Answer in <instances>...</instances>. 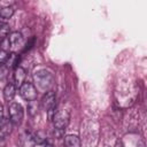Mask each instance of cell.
Returning a JSON list of instances; mask_svg holds the SVG:
<instances>
[{
    "label": "cell",
    "mask_w": 147,
    "mask_h": 147,
    "mask_svg": "<svg viewBox=\"0 0 147 147\" xmlns=\"http://www.w3.org/2000/svg\"><path fill=\"white\" fill-rule=\"evenodd\" d=\"M33 79H34L37 87L44 92L49 91V88L52 87V85L54 83L53 74L46 69H40V70L36 71L33 75Z\"/></svg>",
    "instance_id": "cell-1"
},
{
    "label": "cell",
    "mask_w": 147,
    "mask_h": 147,
    "mask_svg": "<svg viewBox=\"0 0 147 147\" xmlns=\"http://www.w3.org/2000/svg\"><path fill=\"white\" fill-rule=\"evenodd\" d=\"M55 105H56V96H55V93L53 91H47L42 99H41V106L44 107V109L46 111H48V116L49 118L52 119L53 118V115L55 113Z\"/></svg>",
    "instance_id": "cell-2"
},
{
    "label": "cell",
    "mask_w": 147,
    "mask_h": 147,
    "mask_svg": "<svg viewBox=\"0 0 147 147\" xmlns=\"http://www.w3.org/2000/svg\"><path fill=\"white\" fill-rule=\"evenodd\" d=\"M53 122H54V126L57 130H64L69 123L70 119V115L69 111L65 109H59L54 113L53 115Z\"/></svg>",
    "instance_id": "cell-3"
},
{
    "label": "cell",
    "mask_w": 147,
    "mask_h": 147,
    "mask_svg": "<svg viewBox=\"0 0 147 147\" xmlns=\"http://www.w3.org/2000/svg\"><path fill=\"white\" fill-rule=\"evenodd\" d=\"M9 118L10 122L15 125H20L23 121V116H24V110L23 107L18 103V102H11L9 105Z\"/></svg>",
    "instance_id": "cell-4"
},
{
    "label": "cell",
    "mask_w": 147,
    "mask_h": 147,
    "mask_svg": "<svg viewBox=\"0 0 147 147\" xmlns=\"http://www.w3.org/2000/svg\"><path fill=\"white\" fill-rule=\"evenodd\" d=\"M20 94L24 100L30 102L37 99V88L32 83L24 82L20 87Z\"/></svg>",
    "instance_id": "cell-5"
},
{
    "label": "cell",
    "mask_w": 147,
    "mask_h": 147,
    "mask_svg": "<svg viewBox=\"0 0 147 147\" xmlns=\"http://www.w3.org/2000/svg\"><path fill=\"white\" fill-rule=\"evenodd\" d=\"M13 123L10 122V119L5 118L3 116L0 117V137H6L11 132V125Z\"/></svg>",
    "instance_id": "cell-6"
},
{
    "label": "cell",
    "mask_w": 147,
    "mask_h": 147,
    "mask_svg": "<svg viewBox=\"0 0 147 147\" xmlns=\"http://www.w3.org/2000/svg\"><path fill=\"white\" fill-rule=\"evenodd\" d=\"M25 76H26L25 70L22 67H17L15 69V71H14V82H15L14 85L17 86V87H21V85L24 83Z\"/></svg>",
    "instance_id": "cell-7"
},
{
    "label": "cell",
    "mask_w": 147,
    "mask_h": 147,
    "mask_svg": "<svg viewBox=\"0 0 147 147\" xmlns=\"http://www.w3.org/2000/svg\"><path fill=\"white\" fill-rule=\"evenodd\" d=\"M8 38H9V41H10V45H11V49L13 48H16L18 46H21L23 44V37L20 32H11L8 34Z\"/></svg>",
    "instance_id": "cell-8"
},
{
    "label": "cell",
    "mask_w": 147,
    "mask_h": 147,
    "mask_svg": "<svg viewBox=\"0 0 147 147\" xmlns=\"http://www.w3.org/2000/svg\"><path fill=\"white\" fill-rule=\"evenodd\" d=\"M64 146L65 147H82L80 139L77 136L68 134L64 137Z\"/></svg>",
    "instance_id": "cell-9"
},
{
    "label": "cell",
    "mask_w": 147,
    "mask_h": 147,
    "mask_svg": "<svg viewBox=\"0 0 147 147\" xmlns=\"http://www.w3.org/2000/svg\"><path fill=\"white\" fill-rule=\"evenodd\" d=\"M15 94H16V87H15V85L11 84V83L7 84L6 87L3 88V98H5V100L8 101V102L11 101L14 99Z\"/></svg>",
    "instance_id": "cell-10"
},
{
    "label": "cell",
    "mask_w": 147,
    "mask_h": 147,
    "mask_svg": "<svg viewBox=\"0 0 147 147\" xmlns=\"http://www.w3.org/2000/svg\"><path fill=\"white\" fill-rule=\"evenodd\" d=\"M18 62H20V55H17L16 53H11L8 55V57L5 62V65L8 69H13V68L16 69L18 67Z\"/></svg>",
    "instance_id": "cell-11"
},
{
    "label": "cell",
    "mask_w": 147,
    "mask_h": 147,
    "mask_svg": "<svg viewBox=\"0 0 147 147\" xmlns=\"http://www.w3.org/2000/svg\"><path fill=\"white\" fill-rule=\"evenodd\" d=\"M31 138H32V141H33L34 144H37V145H42V144H45V142H46V139H47L46 133H45V131H42V130H38L37 132H34V133L31 136Z\"/></svg>",
    "instance_id": "cell-12"
},
{
    "label": "cell",
    "mask_w": 147,
    "mask_h": 147,
    "mask_svg": "<svg viewBox=\"0 0 147 147\" xmlns=\"http://www.w3.org/2000/svg\"><path fill=\"white\" fill-rule=\"evenodd\" d=\"M14 14V9L9 6H5V7H0V20H8L13 16Z\"/></svg>",
    "instance_id": "cell-13"
},
{
    "label": "cell",
    "mask_w": 147,
    "mask_h": 147,
    "mask_svg": "<svg viewBox=\"0 0 147 147\" xmlns=\"http://www.w3.org/2000/svg\"><path fill=\"white\" fill-rule=\"evenodd\" d=\"M0 47H1V51H5V52H8L9 49H11V45H10L8 36L0 40Z\"/></svg>",
    "instance_id": "cell-14"
},
{
    "label": "cell",
    "mask_w": 147,
    "mask_h": 147,
    "mask_svg": "<svg viewBox=\"0 0 147 147\" xmlns=\"http://www.w3.org/2000/svg\"><path fill=\"white\" fill-rule=\"evenodd\" d=\"M9 31H10V29H9V25L7 23H0V37H1V39L7 37L9 34Z\"/></svg>",
    "instance_id": "cell-15"
},
{
    "label": "cell",
    "mask_w": 147,
    "mask_h": 147,
    "mask_svg": "<svg viewBox=\"0 0 147 147\" xmlns=\"http://www.w3.org/2000/svg\"><path fill=\"white\" fill-rule=\"evenodd\" d=\"M29 111H30L31 115H36L37 114V111H38V103L36 102V100L30 101V103H29Z\"/></svg>",
    "instance_id": "cell-16"
},
{
    "label": "cell",
    "mask_w": 147,
    "mask_h": 147,
    "mask_svg": "<svg viewBox=\"0 0 147 147\" xmlns=\"http://www.w3.org/2000/svg\"><path fill=\"white\" fill-rule=\"evenodd\" d=\"M7 57H8V53L5 52V51H1V49H0V65L5 64Z\"/></svg>",
    "instance_id": "cell-17"
},
{
    "label": "cell",
    "mask_w": 147,
    "mask_h": 147,
    "mask_svg": "<svg viewBox=\"0 0 147 147\" xmlns=\"http://www.w3.org/2000/svg\"><path fill=\"white\" fill-rule=\"evenodd\" d=\"M33 41H34V39L32 38V39L30 40V42H29V44H26V47L24 48V51H28V49H30V48L32 47V45H33Z\"/></svg>",
    "instance_id": "cell-18"
},
{
    "label": "cell",
    "mask_w": 147,
    "mask_h": 147,
    "mask_svg": "<svg viewBox=\"0 0 147 147\" xmlns=\"http://www.w3.org/2000/svg\"><path fill=\"white\" fill-rule=\"evenodd\" d=\"M115 147H124V145H123V142H122V141H119V140H118V141L116 142Z\"/></svg>",
    "instance_id": "cell-19"
},
{
    "label": "cell",
    "mask_w": 147,
    "mask_h": 147,
    "mask_svg": "<svg viewBox=\"0 0 147 147\" xmlns=\"http://www.w3.org/2000/svg\"><path fill=\"white\" fill-rule=\"evenodd\" d=\"M3 116V107H2V105L0 103V117H2Z\"/></svg>",
    "instance_id": "cell-20"
},
{
    "label": "cell",
    "mask_w": 147,
    "mask_h": 147,
    "mask_svg": "<svg viewBox=\"0 0 147 147\" xmlns=\"http://www.w3.org/2000/svg\"><path fill=\"white\" fill-rule=\"evenodd\" d=\"M45 147H54V146H52V145H45Z\"/></svg>",
    "instance_id": "cell-21"
}]
</instances>
